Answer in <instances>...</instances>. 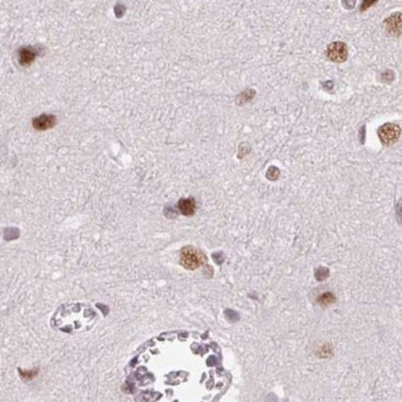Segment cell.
<instances>
[{"label":"cell","mask_w":402,"mask_h":402,"mask_svg":"<svg viewBox=\"0 0 402 402\" xmlns=\"http://www.w3.org/2000/svg\"><path fill=\"white\" fill-rule=\"evenodd\" d=\"M379 139L384 145L390 146L400 139L401 129L396 124H384L378 130Z\"/></svg>","instance_id":"3957f363"},{"label":"cell","mask_w":402,"mask_h":402,"mask_svg":"<svg viewBox=\"0 0 402 402\" xmlns=\"http://www.w3.org/2000/svg\"><path fill=\"white\" fill-rule=\"evenodd\" d=\"M56 118L52 114H42L32 120V126L35 130L45 131L53 128L56 125Z\"/></svg>","instance_id":"5b68a950"},{"label":"cell","mask_w":402,"mask_h":402,"mask_svg":"<svg viewBox=\"0 0 402 402\" xmlns=\"http://www.w3.org/2000/svg\"><path fill=\"white\" fill-rule=\"evenodd\" d=\"M319 302L323 305H330V303L334 302V297L332 294H324L319 297Z\"/></svg>","instance_id":"9c48e42d"},{"label":"cell","mask_w":402,"mask_h":402,"mask_svg":"<svg viewBox=\"0 0 402 402\" xmlns=\"http://www.w3.org/2000/svg\"><path fill=\"white\" fill-rule=\"evenodd\" d=\"M385 25H386L387 30L390 32L393 33V35H400V30H401V14H393V15L390 16L386 21H385Z\"/></svg>","instance_id":"52a82bcc"},{"label":"cell","mask_w":402,"mask_h":402,"mask_svg":"<svg viewBox=\"0 0 402 402\" xmlns=\"http://www.w3.org/2000/svg\"><path fill=\"white\" fill-rule=\"evenodd\" d=\"M204 258L198 250H196L192 246H186L181 250V257H179V263L184 268L188 270L198 269L203 264Z\"/></svg>","instance_id":"7a4b0ae2"},{"label":"cell","mask_w":402,"mask_h":402,"mask_svg":"<svg viewBox=\"0 0 402 402\" xmlns=\"http://www.w3.org/2000/svg\"><path fill=\"white\" fill-rule=\"evenodd\" d=\"M178 209L184 215H193L196 212V201L193 198H185L178 202Z\"/></svg>","instance_id":"ba28073f"},{"label":"cell","mask_w":402,"mask_h":402,"mask_svg":"<svg viewBox=\"0 0 402 402\" xmlns=\"http://www.w3.org/2000/svg\"><path fill=\"white\" fill-rule=\"evenodd\" d=\"M38 55L39 52L35 47H31V46L21 47V49L18 51V61L21 66L27 67L36 60Z\"/></svg>","instance_id":"8992f818"},{"label":"cell","mask_w":402,"mask_h":402,"mask_svg":"<svg viewBox=\"0 0 402 402\" xmlns=\"http://www.w3.org/2000/svg\"><path fill=\"white\" fill-rule=\"evenodd\" d=\"M229 380L218 344L196 332L155 337L128 369L129 389L139 402H215Z\"/></svg>","instance_id":"6da1fadb"},{"label":"cell","mask_w":402,"mask_h":402,"mask_svg":"<svg viewBox=\"0 0 402 402\" xmlns=\"http://www.w3.org/2000/svg\"><path fill=\"white\" fill-rule=\"evenodd\" d=\"M325 56L333 62H344L348 58V47L344 42H333L327 47Z\"/></svg>","instance_id":"277c9868"}]
</instances>
